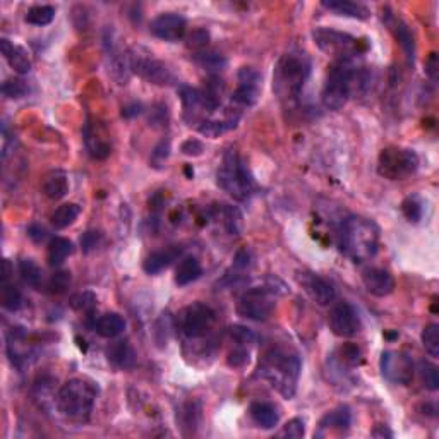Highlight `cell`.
I'll use <instances>...</instances> for the list:
<instances>
[{"label":"cell","mask_w":439,"mask_h":439,"mask_svg":"<svg viewBox=\"0 0 439 439\" xmlns=\"http://www.w3.org/2000/svg\"><path fill=\"white\" fill-rule=\"evenodd\" d=\"M301 368V357L296 352L283 347H273L261 357L258 370L280 395L290 400L297 391Z\"/></svg>","instance_id":"obj_1"},{"label":"cell","mask_w":439,"mask_h":439,"mask_svg":"<svg viewBox=\"0 0 439 439\" xmlns=\"http://www.w3.org/2000/svg\"><path fill=\"white\" fill-rule=\"evenodd\" d=\"M338 246L345 256L355 263H364L378 253L379 230L373 221L362 216H348L342 221Z\"/></svg>","instance_id":"obj_2"},{"label":"cell","mask_w":439,"mask_h":439,"mask_svg":"<svg viewBox=\"0 0 439 439\" xmlns=\"http://www.w3.org/2000/svg\"><path fill=\"white\" fill-rule=\"evenodd\" d=\"M311 76V59L304 50H290L281 55L273 76V89L280 100H297Z\"/></svg>","instance_id":"obj_3"},{"label":"cell","mask_w":439,"mask_h":439,"mask_svg":"<svg viewBox=\"0 0 439 439\" xmlns=\"http://www.w3.org/2000/svg\"><path fill=\"white\" fill-rule=\"evenodd\" d=\"M98 396L95 383L74 378L64 385L57 393V408L66 419L72 422H88Z\"/></svg>","instance_id":"obj_4"},{"label":"cell","mask_w":439,"mask_h":439,"mask_svg":"<svg viewBox=\"0 0 439 439\" xmlns=\"http://www.w3.org/2000/svg\"><path fill=\"white\" fill-rule=\"evenodd\" d=\"M216 182L220 189H223L238 201H246L247 198H251L256 187L249 168L233 148H230L223 155V161L216 172Z\"/></svg>","instance_id":"obj_5"},{"label":"cell","mask_w":439,"mask_h":439,"mask_svg":"<svg viewBox=\"0 0 439 439\" xmlns=\"http://www.w3.org/2000/svg\"><path fill=\"white\" fill-rule=\"evenodd\" d=\"M357 67L353 62L336 61L330 67L323 88V105L328 110H342L350 98V81Z\"/></svg>","instance_id":"obj_6"},{"label":"cell","mask_w":439,"mask_h":439,"mask_svg":"<svg viewBox=\"0 0 439 439\" xmlns=\"http://www.w3.org/2000/svg\"><path fill=\"white\" fill-rule=\"evenodd\" d=\"M313 38L323 52L333 55L336 61L353 62L365 50V46L355 36L331 28H316L313 31Z\"/></svg>","instance_id":"obj_7"},{"label":"cell","mask_w":439,"mask_h":439,"mask_svg":"<svg viewBox=\"0 0 439 439\" xmlns=\"http://www.w3.org/2000/svg\"><path fill=\"white\" fill-rule=\"evenodd\" d=\"M417 168H419V156L412 150L386 148L379 155L378 172L388 181H402L415 173Z\"/></svg>","instance_id":"obj_8"},{"label":"cell","mask_w":439,"mask_h":439,"mask_svg":"<svg viewBox=\"0 0 439 439\" xmlns=\"http://www.w3.org/2000/svg\"><path fill=\"white\" fill-rule=\"evenodd\" d=\"M215 323V311L203 302H194L178 313L177 328L187 338H201Z\"/></svg>","instance_id":"obj_9"},{"label":"cell","mask_w":439,"mask_h":439,"mask_svg":"<svg viewBox=\"0 0 439 439\" xmlns=\"http://www.w3.org/2000/svg\"><path fill=\"white\" fill-rule=\"evenodd\" d=\"M275 293L270 288H249L237 302V314L253 321H266L275 311Z\"/></svg>","instance_id":"obj_10"},{"label":"cell","mask_w":439,"mask_h":439,"mask_svg":"<svg viewBox=\"0 0 439 439\" xmlns=\"http://www.w3.org/2000/svg\"><path fill=\"white\" fill-rule=\"evenodd\" d=\"M129 64L131 71H134L136 74H139L143 79H146L148 83L158 84V86H167V84L176 81L172 71H170L163 62L151 57L150 54H131Z\"/></svg>","instance_id":"obj_11"},{"label":"cell","mask_w":439,"mask_h":439,"mask_svg":"<svg viewBox=\"0 0 439 439\" xmlns=\"http://www.w3.org/2000/svg\"><path fill=\"white\" fill-rule=\"evenodd\" d=\"M237 89L232 95V104L242 110L258 104L261 95V74L254 67H241L237 72Z\"/></svg>","instance_id":"obj_12"},{"label":"cell","mask_w":439,"mask_h":439,"mask_svg":"<svg viewBox=\"0 0 439 439\" xmlns=\"http://www.w3.org/2000/svg\"><path fill=\"white\" fill-rule=\"evenodd\" d=\"M330 328L340 338H350L360 331L362 323L355 308L348 302H338L330 313Z\"/></svg>","instance_id":"obj_13"},{"label":"cell","mask_w":439,"mask_h":439,"mask_svg":"<svg viewBox=\"0 0 439 439\" xmlns=\"http://www.w3.org/2000/svg\"><path fill=\"white\" fill-rule=\"evenodd\" d=\"M381 373L388 381L408 385L413 376V365L410 359L403 353L385 352L381 355Z\"/></svg>","instance_id":"obj_14"},{"label":"cell","mask_w":439,"mask_h":439,"mask_svg":"<svg viewBox=\"0 0 439 439\" xmlns=\"http://www.w3.org/2000/svg\"><path fill=\"white\" fill-rule=\"evenodd\" d=\"M187 21L181 14L176 12H165V14L156 16L151 21L150 31L151 35L165 41H178L186 35Z\"/></svg>","instance_id":"obj_15"},{"label":"cell","mask_w":439,"mask_h":439,"mask_svg":"<svg viewBox=\"0 0 439 439\" xmlns=\"http://www.w3.org/2000/svg\"><path fill=\"white\" fill-rule=\"evenodd\" d=\"M301 283L309 297L319 306H330L336 299V288L330 280L316 273H302Z\"/></svg>","instance_id":"obj_16"},{"label":"cell","mask_w":439,"mask_h":439,"mask_svg":"<svg viewBox=\"0 0 439 439\" xmlns=\"http://www.w3.org/2000/svg\"><path fill=\"white\" fill-rule=\"evenodd\" d=\"M362 283L370 296L388 297L395 290V278L385 268H369L362 273Z\"/></svg>","instance_id":"obj_17"},{"label":"cell","mask_w":439,"mask_h":439,"mask_svg":"<svg viewBox=\"0 0 439 439\" xmlns=\"http://www.w3.org/2000/svg\"><path fill=\"white\" fill-rule=\"evenodd\" d=\"M178 96H181L182 106H184L186 122L189 123V126H193V122L201 123L204 121L203 115L208 113L206 106L203 104L201 89H196L182 84V86L178 88Z\"/></svg>","instance_id":"obj_18"},{"label":"cell","mask_w":439,"mask_h":439,"mask_svg":"<svg viewBox=\"0 0 439 439\" xmlns=\"http://www.w3.org/2000/svg\"><path fill=\"white\" fill-rule=\"evenodd\" d=\"M385 23L388 24V28L391 29V33L395 35L400 46H402L408 64H413V61H415V38H413V33L410 31V28H408V24L405 23L403 19L396 18L391 12H388L385 16Z\"/></svg>","instance_id":"obj_19"},{"label":"cell","mask_w":439,"mask_h":439,"mask_svg":"<svg viewBox=\"0 0 439 439\" xmlns=\"http://www.w3.org/2000/svg\"><path fill=\"white\" fill-rule=\"evenodd\" d=\"M242 110H238L233 106V109H227L223 112V118H216V121H210V118H204L201 122V126H199V132H201L203 136H206V138H218L220 134H223V132H228L232 129H236L238 118H241Z\"/></svg>","instance_id":"obj_20"},{"label":"cell","mask_w":439,"mask_h":439,"mask_svg":"<svg viewBox=\"0 0 439 439\" xmlns=\"http://www.w3.org/2000/svg\"><path fill=\"white\" fill-rule=\"evenodd\" d=\"M352 424V413L350 408L347 405H342V407L335 408V410L328 412L325 417H323L321 422H319V429L316 433L318 438L326 436V433H331V430H347Z\"/></svg>","instance_id":"obj_21"},{"label":"cell","mask_w":439,"mask_h":439,"mask_svg":"<svg viewBox=\"0 0 439 439\" xmlns=\"http://www.w3.org/2000/svg\"><path fill=\"white\" fill-rule=\"evenodd\" d=\"M0 50H2V55L6 57V61L9 62V66L14 69L18 74H28L31 71V59L26 50L23 46L14 45L11 40L7 38H2L0 40Z\"/></svg>","instance_id":"obj_22"},{"label":"cell","mask_w":439,"mask_h":439,"mask_svg":"<svg viewBox=\"0 0 439 439\" xmlns=\"http://www.w3.org/2000/svg\"><path fill=\"white\" fill-rule=\"evenodd\" d=\"M106 359L117 369H132L138 360L136 350L127 340H118V342L112 343L106 350Z\"/></svg>","instance_id":"obj_23"},{"label":"cell","mask_w":439,"mask_h":439,"mask_svg":"<svg viewBox=\"0 0 439 439\" xmlns=\"http://www.w3.org/2000/svg\"><path fill=\"white\" fill-rule=\"evenodd\" d=\"M84 141H86L88 151L93 158L104 160L110 155V143L106 139V134L101 136V129L95 123H86V127H84Z\"/></svg>","instance_id":"obj_24"},{"label":"cell","mask_w":439,"mask_h":439,"mask_svg":"<svg viewBox=\"0 0 439 439\" xmlns=\"http://www.w3.org/2000/svg\"><path fill=\"white\" fill-rule=\"evenodd\" d=\"M44 194L52 201H59V199L66 198L69 193V178L64 170H52L50 173H46L44 178Z\"/></svg>","instance_id":"obj_25"},{"label":"cell","mask_w":439,"mask_h":439,"mask_svg":"<svg viewBox=\"0 0 439 439\" xmlns=\"http://www.w3.org/2000/svg\"><path fill=\"white\" fill-rule=\"evenodd\" d=\"M325 9L330 12H335L338 16H345V18H353V19H369L370 12L365 6L357 2H350V0H330V2L321 4Z\"/></svg>","instance_id":"obj_26"},{"label":"cell","mask_w":439,"mask_h":439,"mask_svg":"<svg viewBox=\"0 0 439 439\" xmlns=\"http://www.w3.org/2000/svg\"><path fill=\"white\" fill-rule=\"evenodd\" d=\"M95 331L104 338H117L126 330V319L117 313H106L104 316L95 319Z\"/></svg>","instance_id":"obj_27"},{"label":"cell","mask_w":439,"mask_h":439,"mask_svg":"<svg viewBox=\"0 0 439 439\" xmlns=\"http://www.w3.org/2000/svg\"><path fill=\"white\" fill-rule=\"evenodd\" d=\"M251 419H253L259 428L263 429H271L278 424L280 413L276 410L275 405L268 402H254L249 407Z\"/></svg>","instance_id":"obj_28"},{"label":"cell","mask_w":439,"mask_h":439,"mask_svg":"<svg viewBox=\"0 0 439 439\" xmlns=\"http://www.w3.org/2000/svg\"><path fill=\"white\" fill-rule=\"evenodd\" d=\"M203 275V268L201 263L198 261V258H184L181 263H178L177 270H176V283L181 285V287H186V285L193 283Z\"/></svg>","instance_id":"obj_29"},{"label":"cell","mask_w":439,"mask_h":439,"mask_svg":"<svg viewBox=\"0 0 439 439\" xmlns=\"http://www.w3.org/2000/svg\"><path fill=\"white\" fill-rule=\"evenodd\" d=\"M177 254H178L177 249L155 251V253H151L146 259H144L143 270L146 271L148 275H158V273H161L165 268H168L170 264H172Z\"/></svg>","instance_id":"obj_30"},{"label":"cell","mask_w":439,"mask_h":439,"mask_svg":"<svg viewBox=\"0 0 439 439\" xmlns=\"http://www.w3.org/2000/svg\"><path fill=\"white\" fill-rule=\"evenodd\" d=\"M74 253V246L69 238L66 237H55L52 238L49 246V254H46V259H49L50 266H61V264L66 261L69 256Z\"/></svg>","instance_id":"obj_31"},{"label":"cell","mask_w":439,"mask_h":439,"mask_svg":"<svg viewBox=\"0 0 439 439\" xmlns=\"http://www.w3.org/2000/svg\"><path fill=\"white\" fill-rule=\"evenodd\" d=\"M194 61L203 67L204 71L220 72L227 67V57L216 50H201L194 55Z\"/></svg>","instance_id":"obj_32"},{"label":"cell","mask_w":439,"mask_h":439,"mask_svg":"<svg viewBox=\"0 0 439 439\" xmlns=\"http://www.w3.org/2000/svg\"><path fill=\"white\" fill-rule=\"evenodd\" d=\"M79 213H81V208L76 203L62 204V206H59L57 210L54 211L52 225L59 230L71 227V225L78 220Z\"/></svg>","instance_id":"obj_33"},{"label":"cell","mask_w":439,"mask_h":439,"mask_svg":"<svg viewBox=\"0 0 439 439\" xmlns=\"http://www.w3.org/2000/svg\"><path fill=\"white\" fill-rule=\"evenodd\" d=\"M19 275L26 285L33 288H40L44 281V271L33 259H21L19 261Z\"/></svg>","instance_id":"obj_34"},{"label":"cell","mask_w":439,"mask_h":439,"mask_svg":"<svg viewBox=\"0 0 439 439\" xmlns=\"http://www.w3.org/2000/svg\"><path fill=\"white\" fill-rule=\"evenodd\" d=\"M0 302H2V308L11 311H18L23 306V293L16 285L2 281V290H0Z\"/></svg>","instance_id":"obj_35"},{"label":"cell","mask_w":439,"mask_h":439,"mask_svg":"<svg viewBox=\"0 0 439 439\" xmlns=\"http://www.w3.org/2000/svg\"><path fill=\"white\" fill-rule=\"evenodd\" d=\"M55 18V7L52 6H33L31 9H28L26 19L28 24H33V26H46L50 24Z\"/></svg>","instance_id":"obj_36"},{"label":"cell","mask_w":439,"mask_h":439,"mask_svg":"<svg viewBox=\"0 0 439 439\" xmlns=\"http://www.w3.org/2000/svg\"><path fill=\"white\" fill-rule=\"evenodd\" d=\"M221 218L230 236H238L242 230V213L236 206L221 204Z\"/></svg>","instance_id":"obj_37"},{"label":"cell","mask_w":439,"mask_h":439,"mask_svg":"<svg viewBox=\"0 0 439 439\" xmlns=\"http://www.w3.org/2000/svg\"><path fill=\"white\" fill-rule=\"evenodd\" d=\"M422 345H424L425 352L429 353L433 359L439 357V325L438 323H430L422 331Z\"/></svg>","instance_id":"obj_38"},{"label":"cell","mask_w":439,"mask_h":439,"mask_svg":"<svg viewBox=\"0 0 439 439\" xmlns=\"http://www.w3.org/2000/svg\"><path fill=\"white\" fill-rule=\"evenodd\" d=\"M419 376L422 379V383H424V386L428 388L430 391H436L439 390V373L438 368L433 364V362L429 360H420L419 362Z\"/></svg>","instance_id":"obj_39"},{"label":"cell","mask_w":439,"mask_h":439,"mask_svg":"<svg viewBox=\"0 0 439 439\" xmlns=\"http://www.w3.org/2000/svg\"><path fill=\"white\" fill-rule=\"evenodd\" d=\"M2 93H4V96L12 98V100H18V98H23L28 95L29 86L24 79L11 78L2 84Z\"/></svg>","instance_id":"obj_40"},{"label":"cell","mask_w":439,"mask_h":439,"mask_svg":"<svg viewBox=\"0 0 439 439\" xmlns=\"http://www.w3.org/2000/svg\"><path fill=\"white\" fill-rule=\"evenodd\" d=\"M402 213L403 216L407 218L410 223H417V221L422 220V215H424V208H422L420 199L417 196H410L402 203Z\"/></svg>","instance_id":"obj_41"},{"label":"cell","mask_w":439,"mask_h":439,"mask_svg":"<svg viewBox=\"0 0 439 439\" xmlns=\"http://www.w3.org/2000/svg\"><path fill=\"white\" fill-rule=\"evenodd\" d=\"M72 309L79 311V313H91L96 306V296L93 292H79L71 299Z\"/></svg>","instance_id":"obj_42"},{"label":"cell","mask_w":439,"mask_h":439,"mask_svg":"<svg viewBox=\"0 0 439 439\" xmlns=\"http://www.w3.org/2000/svg\"><path fill=\"white\" fill-rule=\"evenodd\" d=\"M306 434V424L304 420L296 417V419H290L287 424L283 425V429L278 433V438H287V439H301Z\"/></svg>","instance_id":"obj_43"},{"label":"cell","mask_w":439,"mask_h":439,"mask_svg":"<svg viewBox=\"0 0 439 439\" xmlns=\"http://www.w3.org/2000/svg\"><path fill=\"white\" fill-rule=\"evenodd\" d=\"M168 156H170V141L168 139L160 141V143L155 146V150H153V153H151V158H150L151 167L161 168V167H163L165 161H167Z\"/></svg>","instance_id":"obj_44"},{"label":"cell","mask_w":439,"mask_h":439,"mask_svg":"<svg viewBox=\"0 0 439 439\" xmlns=\"http://www.w3.org/2000/svg\"><path fill=\"white\" fill-rule=\"evenodd\" d=\"M230 338H232L237 345H242V347H246V345L254 343L256 335L253 333V330H249V328L236 325V326L230 328Z\"/></svg>","instance_id":"obj_45"},{"label":"cell","mask_w":439,"mask_h":439,"mask_svg":"<svg viewBox=\"0 0 439 439\" xmlns=\"http://www.w3.org/2000/svg\"><path fill=\"white\" fill-rule=\"evenodd\" d=\"M71 285V273L69 271H59L49 281V292L50 293H62Z\"/></svg>","instance_id":"obj_46"},{"label":"cell","mask_w":439,"mask_h":439,"mask_svg":"<svg viewBox=\"0 0 439 439\" xmlns=\"http://www.w3.org/2000/svg\"><path fill=\"white\" fill-rule=\"evenodd\" d=\"M208 41H210V33L201 28L194 29V31L187 36V46L193 50H199V52L206 49Z\"/></svg>","instance_id":"obj_47"},{"label":"cell","mask_w":439,"mask_h":439,"mask_svg":"<svg viewBox=\"0 0 439 439\" xmlns=\"http://www.w3.org/2000/svg\"><path fill=\"white\" fill-rule=\"evenodd\" d=\"M101 238H104V236H101L100 232H96V230H89V232L84 233V236L81 237V246H83L84 253H91V251H95L96 247L100 246Z\"/></svg>","instance_id":"obj_48"},{"label":"cell","mask_w":439,"mask_h":439,"mask_svg":"<svg viewBox=\"0 0 439 439\" xmlns=\"http://www.w3.org/2000/svg\"><path fill=\"white\" fill-rule=\"evenodd\" d=\"M247 360H249V352L242 345H237V348H233L228 355V365H232V368H242L247 364Z\"/></svg>","instance_id":"obj_49"},{"label":"cell","mask_w":439,"mask_h":439,"mask_svg":"<svg viewBox=\"0 0 439 439\" xmlns=\"http://www.w3.org/2000/svg\"><path fill=\"white\" fill-rule=\"evenodd\" d=\"M342 357H343V360L350 365L359 364V362L362 360V353L355 345H345V347L342 348Z\"/></svg>","instance_id":"obj_50"},{"label":"cell","mask_w":439,"mask_h":439,"mask_svg":"<svg viewBox=\"0 0 439 439\" xmlns=\"http://www.w3.org/2000/svg\"><path fill=\"white\" fill-rule=\"evenodd\" d=\"M181 150H182V153H184V155H187V156H199V155H201V153H203L204 146H203L201 141H198V139H187V141H184V143H182Z\"/></svg>","instance_id":"obj_51"},{"label":"cell","mask_w":439,"mask_h":439,"mask_svg":"<svg viewBox=\"0 0 439 439\" xmlns=\"http://www.w3.org/2000/svg\"><path fill=\"white\" fill-rule=\"evenodd\" d=\"M28 237L31 238L33 242H36V244H40V242H44L46 238V230L45 227H41L40 223H33L28 227Z\"/></svg>","instance_id":"obj_52"},{"label":"cell","mask_w":439,"mask_h":439,"mask_svg":"<svg viewBox=\"0 0 439 439\" xmlns=\"http://www.w3.org/2000/svg\"><path fill=\"white\" fill-rule=\"evenodd\" d=\"M438 67H439L438 54H430L428 62H425V72H428L430 81H434V83L438 81Z\"/></svg>","instance_id":"obj_53"},{"label":"cell","mask_w":439,"mask_h":439,"mask_svg":"<svg viewBox=\"0 0 439 439\" xmlns=\"http://www.w3.org/2000/svg\"><path fill=\"white\" fill-rule=\"evenodd\" d=\"M141 112H143V105L136 104V101H134V104L123 106V109H122V117L131 118V117H136V115H139Z\"/></svg>","instance_id":"obj_54"},{"label":"cell","mask_w":439,"mask_h":439,"mask_svg":"<svg viewBox=\"0 0 439 439\" xmlns=\"http://www.w3.org/2000/svg\"><path fill=\"white\" fill-rule=\"evenodd\" d=\"M370 436H373V438H391V436H393V433L388 429V425H376V428L373 429V433H370Z\"/></svg>","instance_id":"obj_55"}]
</instances>
